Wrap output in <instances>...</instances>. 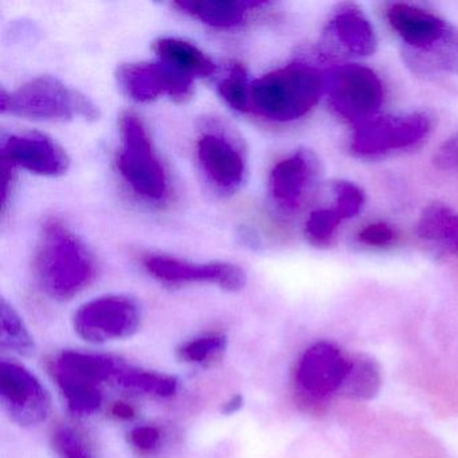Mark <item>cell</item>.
Returning <instances> with one entry per match:
<instances>
[{
  "instance_id": "1",
  "label": "cell",
  "mask_w": 458,
  "mask_h": 458,
  "mask_svg": "<svg viewBox=\"0 0 458 458\" xmlns=\"http://www.w3.org/2000/svg\"><path fill=\"white\" fill-rule=\"evenodd\" d=\"M34 270L47 296L66 301L95 281L98 264L87 246L63 221L50 218L42 225Z\"/></svg>"
},
{
  "instance_id": "2",
  "label": "cell",
  "mask_w": 458,
  "mask_h": 458,
  "mask_svg": "<svg viewBox=\"0 0 458 458\" xmlns=\"http://www.w3.org/2000/svg\"><path fill=\"white\" fill-rule=\"evenodd\" d=\"M324 80L312 66L291 64L250 85V112L276 123L301 119L320 100Z\"/></svg>"
},
{
  "instance_id": "3",
  "label": "cell",
  "mask_w": 458,
  "mask_h": 458,
  "mask_svg": "<svg viewBox=\"0 0 458 458\" xmlns=\"http://www.w3.org/2000/svg\"><path fill=\"white\" fill-rule=\"evenodd\" d=\"M0 111L47 122H96L100 117V109L92 100L52 76L37 77L14 92L2 90Z\"/></svg>"
},
{
  "instance_id": "4",
  "label": "cell",
  "mask_w": 458,
  "mask_h": 458,
  "mask_svg": "<svg viewBox=\"0 0 458 458\" xmlns=\"http://www.w3.org/2000/svg\"><path fill=\"white\" fill-rule=\"evenodd\" d=\"M122 146L117 168L131 189L147 200L157 202L167 195L168 179L154 141L140 117L123 112L119 119Z\"/></svg>"
},
{
  "instance_id": "5",
  "label": "cell",
  "mask_w": 458,
  "mask_h": 458,
  "mask_svg": "<svg viewBox=\"0 0 458 458\" xmlns=\"http://www.w3.org/2000/svg\"><path fill=\"white\" fill-rule=\"evenodd\" d=\"M329 104L337 116L359 125L372 119L385 98L382 81L366 66H342L332 72L328 81Z\"/></svg>"
},
{
  "instance_id": "6",
  "label": "cell",
  "mask_w": 458,
  "mask_h": 458,
  "mask_svg": "<svg viewBox=\"0 0 458 458\" xmlns=\"http://www.w3.org/2000/svg\"><path fill=\"white\" fill-rule=\"evenodd\" d=\"M433 123L423 112L372 117L356 125L351 149L359 157H377L410 148L428 138Z\"/></svg>"
},
{
  "instance_id": "7",
  "label": "cell",
  "mask_w": 458,
  "mask_h": 458,
  "mask_svg": "<svg viewBox=\"0 0 458 458\" xmlns=\"http://www.w3.org/2000/svg\"><path fill=\"white\" fill-rule=\"evenodd\" d=\"M348 359L334 343L318 342L304 351L296 367L294 383L300 399L310 406L326 403L339 394Z\"/></svg>"
},
{
  "instance_id": "8",
  "label": "cell",
  "mask_w": 458,
  "mask_h": 458,
  "mask_svg": "<svg viewBox=\"0 0 458 458\" xmlns=\"http://www.w3.org/2000/svg\"><path fill=\"white\" fill-rule=\"evenodd\" d=\"M141 315L130 297L104 296L82 305L74 315V329L87 342L125 339L138 332Z\"/></svg>"
},
{
  "instance_id": "9",
  "label": "cell",
  "mask_w": 458,
  "mask_h": 458,
  "mask_svg": "<svg viewBox=\"0 0 458 458\" xmlns=\"http://www.w3.org/2000/svg\"><path fill=\"white\" fill-rule=\"evenodd\" d=\"M120 89L138 103H149L168 96L186 103L194 95V80L162 61L123 64L116 71Z\"/></svg>"
},
{
  "instance_id": "10",
  "label": "cell",
  "mask_w": 458,
  "mask_h": 458,
  "mask_svg": "<svg viewBox=\"0 0 458 458\" xmlns=\"http://www.w3.org/2000/svg\"><path fill=\"white\" fill-rule=\"evenodd\" d=\"M0 402L21 426L38 425L50 411L47 388L28 369L13 361H0Z\"/></svg>"
},
{
  "instance_id": "11",
  "label": "cell",
  "mask_w": 458,
  "mask_h": 458,
  "mask_svg": "<svg viewBox=\"0 0 458 458\" xmlns=\"http://www.w3.org/2000/svg\"><path fill=\"white\" fill-rule=\"evenodd\" d=\"M143 264L152 277L167 284H216L230 292L241 291L246 284L245 273L230 262L198 264L174 257L148 256L143 259Z\"/></svg>"
},
{
  "instance_id": "12",
  "label": "cell",
  "mask_w": 458,
  "mask_h": 458,
  "mask_svg": "<svg viewBox=\"0 0 458 458\" xmlns=\"http://www.w3.org/2000/svg\"><path fill=\"white\" fill-rule=\"evenodd\" d=\"M320 163L310 149H299L280 160L269 176L273 200L285 211H296L318 184Z\"/></svg>"
},
{
  "instance_id": "13",
  "label": "cell",
  "mask_w": 458,
  "mask_h": 458,
  "mask_svg": "<svg viewBox=\"0 0 458 458\" xmlns=\"http://www.w3.org/2000/svg\"><path fill=\"white\" fill-rule=\"evenodd\" d=\"M0 159L14 168L22 167L42 176L64 175L71 165V159L63 147L37 132L9 136L2 143Z\"/></svg>"
},
{
  "instance_id": "14",
  "label": "cell",
  "mask_w": 458,
  "mask_h": 458,
  "mask_svg": "<svg viewBox=\"0 0 458 458\" xmlns=\"http://www.w3.org/2000/svg\"><path fill=\"white\" fill-rule=\"evenodd\" d=\"M328 53L367 57L377 50V39L369 18L355 4H342L324 30Z\"/></svg>"
},
{
  "instance_id": "15",
  "label": "cell",
  "mask_w": 458,
  "mask_h": 458,
  "mask_svg": "<svg viewBox=\"0 0 458 458\" xmlns=\"http://www.w3.org/2000/svg\"><path fill=\"white\" fill-rule=\"evenodd\" d=\"M387 21L404 44L403 55L420 53L433 47L452 28L453 23L433 13L409 4H393Z\"/></svg>"
},
{
  "instance_id": "16",
  "label": "cell",
  "mask_w": 458,
  "mask_h": 458,
  "mask_svg": "<svg viewBox=\"0 0 458 458\" xmlns=\"http://www.w3.org/2000/svg\"><path fill=\"white\" fill-rule=\"evenodd\" d=\"M197 155L203 173L219 190L233 191L242 183L245 159L240 149L224 135L205 133L200 136Z\"/></svg>"
},
{
  "instance_id": "17",
  "label": "cell",
  "mask_w": 458,
  "mask_h": 458,
  "mask_svg": "<svg viewBox=\"0 0 458 458\" xmlns=\"http://www.w3.org/2000/svg\"><path fill=\"white\" fill-rule=\"evenodd\" d=\"M265 4H267L256 0H184L175 2L174 6L211 28L232 29L240 26L249 13Z\"/></svg>"
},
{
  "instance_id": "18",
  "label": "cell",
  "mask_w": 458,
  "mask_h": 458,
  "mask_svg": "<svg viewBox=\"0 0 458 458\" xmlns=\"http://www.w3.org/2000/svg\"><path fill=\"white\" fill-rule=\"evenodd\" d=\"M152 50L159 61L192 80L205 79L213 76L216 72V63L208 55L183 39L173 37L157 38L152 42Z\"/></svg>"
},
{
  "instance_id": "19",
  "label": "cell",
  "mask_w": 458,
  "mask_h": 458,
  "mask_svg": "<svg viewBox=\"0 0 458 458\" xmlns=\"http://www.w3.org/2000/svg\"><path fill=\"white\" fill-rule=\"evenodd\" d=\"M404 63L420 76L458 74V28L452 25L438 42L425 52L403 55Z\"/></svg>"
},
{
  "instance_id": "20",
  "label": "cell",
  "mask_w": 458,
  "mask_h": 458,
  "mask_svg": "<svg viewBox=\"0 0 458 458\" xmlns=\"http://www.w3.org/2000/svg\"><path fill=\"white\" fill-rule=\"evenodd\" d=\"M122 366V361L109 356L65 351L53 361L52 369L98 385L114 380Z\"/></svg>"
},
{
  "instance_id": "21",
  "label": "cell",
  "mask_w": 458,
  "mask_h": 458,
  "mask_svg": "<svg viewBox=\"0 0 458 458\" xmlns=\"http://www.w3.org/2000/svg\"><path fill=\"white\" fill-rule=\"evenodd\" d=\"M417 233L422 240L438 243L445 250L458 254V214L445 203L434 202L423 210Z\"/></svg>"
},
{
  "instance_id": "22",
  "label": "cell",
  "mask_w": 458,
  "mask_h": 458,
  "mask_svg": "<svg viewBox=\"0 0 458 458\" xmlns=\"http://www.w3.org/2000/svg\"><path fill=\"white\" fill-rule=\"evenodd\" d=\"M382 385L379 366L366 355L350 356L348 369L339 394L351 401L374 398Z\"/></svg>"
},
{
  "instance_id": "23",
  "label": "cell",
  "mask_w": 458,
  "mask_h": 458,
  "mask_svg": "<svg viewBox=\"0 0 458 458\" xmlns=\"http://www.w3.org/2000/svg\"><path fill=\"white\" fill-rule=\"evenodd\" d=\"M50 371L63 391L71 411L77 415H88L100 409L103 395L98 385L55 369H50Z\"/></svg>"
},
{
  "instance_id": "24",
  "label": "cell",
  "mask_w": 458,
  "mask_h": 458,
  "mask_svg": "<svg viewBox=\"0 0 458 458\" xmlns=\"http://www.w3.org/2000/svg\"><path fill=\"white\" fill-rule=\"evenodd\" d=\"M114 380L120 387L127 388V390L152 394V395L162 396V398L173 396L178 390V379L175 377L132 369L125 364H123Z\"/></svg>"
},
{
  "instance_id": "25",
  "label": "cell",
  "mask_w": 458,
  "mask_h": 458,
  "mask_svg": "<svg viewBox=\"0 0 458 458\" xmlns=\"http://www.w3.org/2000/svg\"><path fill=\"white\" fill-rule=\"evenodd\" d=\"M0 345L23 356L33 355L36 351L30 332L6 300L0 304Z\"/></svg>"
},
{
  "instance_id": "26",
  "label": "cell",
  "mask_w": 458,
  "mask_h": 458,
  "mask_svg": "<svg viewBox=\"0 0 458 458\" xmlns=\"http://www.w3.org/2000/svg\"><path fill=\"white\" fill-rule=\"evenodd\" d=\"M250 85L242 64H230L226 76L218 84V93L225 103L238 112H250Z\"/></svg>"
},
{
  "instance_id": "27",
  "label": "cell",
  "mask_w": 458,
  "mask_h": 458,
  "mask_svg": "<svg viewBox=\"0 0 458 458\" xmlns=\"http://www.w3.org/2000/svg\"><path fill=\"white\" fill-rule=\"evenodd\" d=\"M344 216L336 208H320L310 214L305 224V237L316 248H327L334 240L337 226Z\"/></svg>"
},
{
  "instance_id": "28",
  "label": "cell",
  "mask_w": 458,
  "mask_h": 458,
  "mask_svg": "<svg viewBox=\"0 0 458 458\" xmlns=\"http://www.w3.org/2000/svg\"><path fill=\"white\" fill-rule=\"evenodd\" d=\"M227 347V339L224 335H208L190 340L178 348V356L186 363H205L221 355Z\"/></svg>"
},
{
  "instance_id": "29",
  "label": "cell",
  "mask_w": 458,
  "mask_h": 458,
  "mask_svg": "<svg viewBox=\"0 0 458 458\" xmlns=\"http://www.w3.org/2000/svg\"><path fill=\"white\" fill-rule=\"evenodd\" d=\"M335 197V208L340 211L344 219L352 218L360 213L364 205V194L360 187L351 182L339 181L332 184Z\"/></svg>"
},
{
  "instance_id": "30",
  "label": "cell",
  "mask_w": 458,
  "mask_h": 458,
  "mask_svg": "<svg viewBox=\"0 0 458 458\" xmlns=\"http://www.w3.org/2000/svg\"><path fill=\"white\" fill-rule=\"evenodd\" d=\"M55 447L63 458H92L81 437L69 428H61L55 431Z\"/></svg>"
},
{
  "instance_id": "31",
  "label": "cell",
  "mask_w": 458,
  "mask_h": 458,
  "mask_svg": "<svg viewBox=\"0 0 458 458\" xmlns=\"http://www.w3.org/2000/svg\"><path fill=\"white\" fill-rule=\"evenodd\" d=\"M396 232L390 225L385 222H375V224L367 225L361 232L359 233V240L367 246L374 248H385V246L393 245L395 242Z\"/></svg>"
},
{
  "instance_id": "32",
  "label": "cell",
  "mask_w": 458,
  "mask_h": 458,
  "mask_svg": "<svg viewBox=\"0 0 458 458\" xmlns=\"http://www.w3.org/2000/svg\"><path fill=\"white\" fill-rule=\"evenodd\" d=\"M433 160L439 170L458 171V132L439 147Z\"/></svg>"
},
{
  "instance_id": "33",
  "label": "cell",
  "mask_w": 458,
  "mask_h": 458,
  "mask_svg": "<svg viewBox=\"0 0 458 458\" xmlns=\"http://www.w3.org/2000/svg\"><path fill=\"white\" fill-rule=\"evenodd\" d=\"M130 441L140 452H151L160 441V433L152 426H139L130 433Z\"/></svg>"
},
{
  "instance_id": "34",
  "label": "cell",
  "mask_w": 458,
  "mask_h": 458,
  "mask_svg": "<svg viewBox=\"0 0 458 458\" xmlns=\"http://www.w3.org/2000/svg\"><path fill=\"white\" fill-rule=\"evenodd\" d=\"M112 414H114V417L120 418V420H130V418L133 417L135 411H133L130 404L117 402V403H114V407H112Z\"/></svg>"
},
{
  "instance_id": "35",
  "label": "cell",
  "mask_w": 458,
  "mask_h": 458,
  "mask_svg": "<svg viewBox=\"0 0 458 458\" xmlns=\"http://www.w3.org/2000/svg\"><path fill=\"white\" fill-rule=\"evenodd\" d=\"M243 406L242 395H234L232 399L226 402L222 407V414L230 415L234 412L240 411L241 407Z\"/></svg>"
}]
</instances>
